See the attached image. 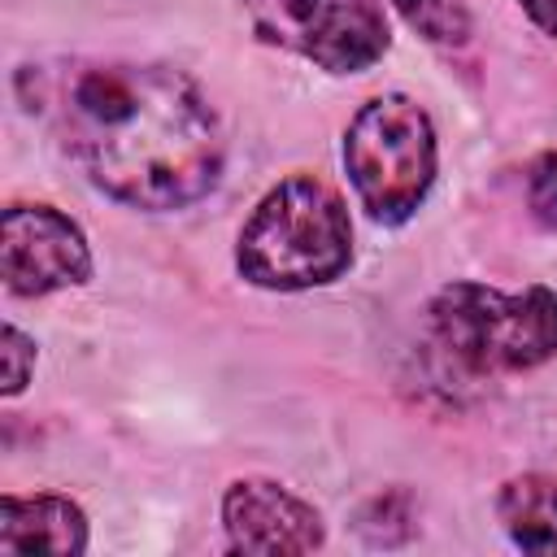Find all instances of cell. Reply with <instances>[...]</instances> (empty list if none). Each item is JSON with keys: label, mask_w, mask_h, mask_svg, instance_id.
<instances>
[{"label": "cell", "mask_w": 557, "mask_h": 557, "mask_svg": "<svg viewBox=\"0 0 557 557\" xmlns=\"http://www.w3.org/2000/svg\"><path fill=\"white\" fill-rule=\"evenodd\" d=\"M52 104L70 157L122 205L178 209L200 200L222 174L218 117L174 65H78Z\"/></svg>", "instance_id": "6da1fadb"}, {"label": "cell", "mask_w": 557, "mask_h": 557, "mask_svg": "<svg viewBox=\"0 0 557 557\" xmlns=\"http://www.w3.org/2000/svg\"><path fill=\"white\" fill-rule=\"evenodd\" d=\"M352 257V226L339 196L309 178L292 174L265 191L252 218L239 231V270L261 287H313L344 274Z\"/></svg>", "instance_id": "7a4b0ae2"}, {"label": "cell", "mask_w": 557, "mask_h": 557, "mask_svg": "<svg viewBox=\"0 0 557 557\" xmlns=\"http://www.w3.org/2000/svg\"><path fill=\"white\" fill-rule=\"evenodd\" d=\"M431 331L474 374L531 370L557 352V296L548 287L448 283L431 300Z\"/></svg>", "instance_id": "3957f363"}, {"label": "cell", "mask_w": 557, "mask_h": 557, "mask_svg": "<svg viewBox=\"0 0 557 557\" xmlns=\"http://www.w3.org/2000/svg\"><path fill=\"white\" fill-rule=\"evenodd\" d=\"M344 165L374 222H405L435 178L431 117L409 96L361 104L344 139Z\"/></svg>", "instance_id": "277c9868"}, {"label": "cell", "mask_w": 557, "mask_h": 557, "mask_svg": "<svg viewBox=\"0 0 557 557\" xmlns=\"http://www.w3.org/2000/svg\"><path fill=\"white\" fill-rule=\"evenodd\" d=\"M244 9L261 39L335 74H357L387 48L383 13L361 0H244Z\"/></svg>", "instance_id": "5b68a950"}, {"label": "cell", "mask_w": 557, "mask_h": 557, "mask_svg": "<svg viewBox=\"0 0 557 557\" xmlns=\"http://www.w3.org/2000/svg\"><path fill=\"white\" fill-rule=\"evenodd\" d=\"M0 265L13 296H44L91 274L83 231L48 205H9L0 218Z\"/></svg>", "instance_id": "8992f818"}, {"label": "cell", "mask_w": 557, "mask_h": 557, "mask_svg": "<svg viewBox=\"0 0 557 557\" xmlns=\"http://www.w3.org/2000/svg\"><path fill=\"white\" fill-rule=\"evenodd\" d=\"M231 548L239 553H313L322 544V518L313 505L270 479L231 483L222 500Z\"/></svg>", "instance_id": "52a82bcc"}, {"label": "cell", "mask_w": 557, "mask_h": 557, "mask_svg": "<svg viewBox=\"0 0 557 557\" xmlns=\"http://www.w3.org/2000/svg\"><path fill=\"white\" fill-rule=\"evenodd\" d=\"M4 553H83L87 522L65 496H4L0 500Z\"/></svg>", "instance_id": "ba28073f"}, {"label": "cell", "mask_w": 557, "mask_h": 557, "mask_svg": "<svg viewBox=\"0 0 557 557\" xmlns=\"http://www.w3.org/2000/svg\"><path fill=\"white\" fill-rule=\"evenodd\" d=\"M496 513L509 540L527 553H557V479L522 474L500 487Z\"/></svg>", "instance_id": "9c48e42d"}, {"label": "cell", "mask_w": 557, "mask_h": 557, "mask_svg": "<svg viewBox=\"0 0 557 557\" xmlns=\"http://www.w3.org/2000/svg\"><path fill=\"white\" fill-rule=\"evenodd\" d=\"M396 9L431 44H466V35H470V17L453 0H396Z\"/></svg>", "instance_id": "30bf717a"}, {"label": "cell", "mask_w": 557, "mask_h": 557, "mask_svg": "<svg viewBox=\"0 0 557 557\" xmlns=\"http://www.w3.org/2000/svg\"><path fill=\"white\" fill-rule=\"evenodd\" d=\"M527 200H531V213L557 231V152L535 157V165L527 174Z\"/></svg>", "instance_id": "8fae6325"}, {"label": "cell", "mask_w": 557, "mask_h": 557, "mask_svg": "<svg viewBox=\"0 0 557 557\" xmlns=\"http://www.w3.org/2000/svg\"><path fill=\"white\" fill-rule=\"evenodd\" d=\"M30 357H35V344L17 326H4V396H17L26 387Z\"/></svg>", "instance_id": "7c38bea8"}, {"label": "cell", "mask_w": 557, "mask_h": 557, "mask_svg": "<svg viewBox=\"0 0 557 557\" xmlns=\"http://www.w3.org/2000/svg\"><path fill=\"white\" fill-rule=\"evenodd\" d=\"M522 9L531 13V22L548 35H557V0H522Z\"/></svg>", "instance_id": "4fadbf2b"}]
</instances>
